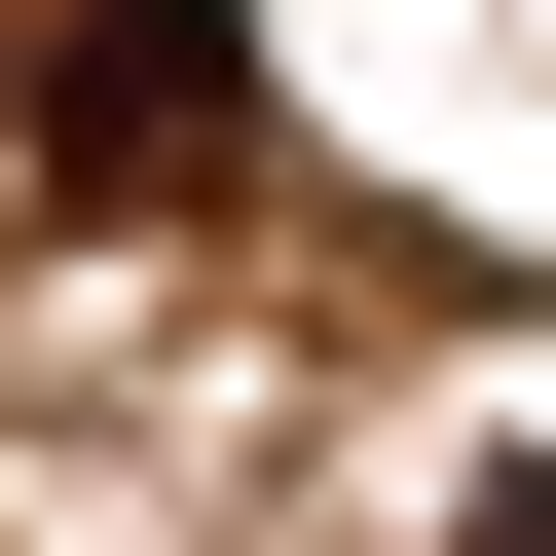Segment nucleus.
Wrapping results in <instances>:
<instances>
[{"instance_id": "nucleus-1", "label": "nucleus", "mask_w": 556, "mask_h": 556, "mask_svg": "<svg viewBox=\"0 0 556 556\" xmlns=\"http://www.w3.org/2000/svg\"><path fill=\"white\" fill-rule=\"evenodd\" d=\"M38 186L75 223H223L260 186V38L223 0H38Z\"/></svg>"}, {"instance_id": "nucleus-2", "label": "nucleus", "mask_w": 556, "mask_h": 556, "mask_svg": "<svg viewBox=\"0 0 556 556\" xmlns=\"http://www.w3.org/2000/svg\"><path fill=\"white\" fill-rule=\"evenodd\" d=\"M445 556H556V445H482V519H445Z\"/></svg>"}]
</instances>
